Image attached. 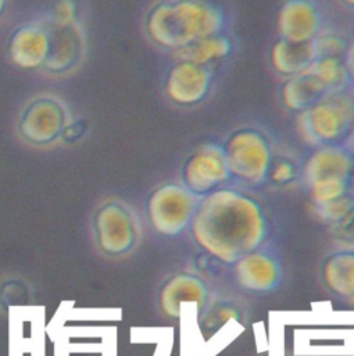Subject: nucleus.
Returning a JSON list of instances; mask_svg holds the SVG:
<instances>
[{"instance_id": "14", "label": "nucleus", "mask_w": 354, "mask_h": 356, "mask_svg": "<svg viewBox=\"0 0 354 356\" xmlns=\"http://www.w3.org/2000/svg\"><path fill=\"white\" fill-rule=\"evenodd\" d=\"M10 60L21 68H43L49 54V33L44 24L25 22L8 38Z\"/></svg>"}, {"instance_id": "19", "label": "nucleus", "mask_w": 354, "mask_h": 356, "mask_svg": "<svg viewBox=\"0 0 354 356\" xmlns=\"http://www.w3.org/2000/svg\"><path fill=\"white\" fill-rule=\"evenodd\" d=\"M232 49H233V44L230 38L222 33H217V35L196 40L174 51L172 54L176 60L189 61L203 67H210L211 64L226 58L232 53Z\"/></svg>"}, {"instance_id": "17", "label": "nucleus", "mask_w": 354, "mask_h": 356, "mask_svg": "<svg viewBox=\"0 0 354 356\" xmlns=\"http://www.w3.org/2000/svg\"><path fill=\"white\" fill-rule=\"evenodd\" d=\"M321 281L332 295L354 306V250H337L321 264Z\"/></svg>"}, {"instance_id": "15", "label": "nucleus", "mask_w": 354, "mask_h": 356, "mask_svg": "<svg viewBox=\"0 0 354 356\" xmlns=\"http://www.w3.org/2000/svg\"><path fill=\"white\" fill-rule=\"evenodd\" d=\"M233 264L236 282L247 292H271L280 282V266L278 260L268 253L254 250L240 257Z\"/></svg>"}, {"instance_id": "30", "label": "nucleus", "mask_w": 354, "mask_h": 356, "mask_svg": "<svg viewBox=\"0 0 354 356\" xmlns=\"http://www.w3.org/2000/svg\"><path fill=\"white\" fill-rule=\"evenodd\" d=\"M344 6L350 7V8H354V0H340Z\"/></svg>"}, {"instance_id": "6", "label": "nucleus", "mask_w": 354, "mask_h": 356, "mask_svg": "<svg viewBox=\"0 0 354 356\" xmlns=\"http://www.w3.org/2000/svg\"><path fill=\"white\" fill-rule=\"evenodd\" d=\"M199 200L180 182H164L150 192L146 216L157 234L176 236L189 228Z\"/></svg>"}, {"instance_id": "27", "label": "nucleus", "mask_w": 354, "mask_h": 356, "mask_svg": "<svg viewBox=\"0 0 354 356\" xmlns=\"http://www.w3.org/2000/svg\"><path fill=\"white\" fill-rule=\"evenodd\" d=\"M342 146H343V147L348 152V154L354 159V121H353L351 128H350V131H348L347 136L344 138V140H343Z\"/></svg>"}, {"instance_id": "24", "label": "nucleus", "mask_w": 354, "mask_h": 356, "mask_svg": "<svg viewBox=\"0 0 354 356\" xmlns=\"http://www.w3.org/2000/svg\"><path fill=\"white\" fill-rule=\"evenodd\" d=\"M49 21L56 25H72L78 21V7L75 0H56L51 7Z\"/></svg>"}, {"instance_id": "10", "label": "nucleus", "mask_w": 354, "mask_h": 356, "mask_svg": "<svg viewBox=\"0 0 354 356\" xmlns=\"http://www.w3.org/2000/svg\"><path fill=\"white\" fill-rule=\"evenodd\" d=\"M211 85L212 71L210 67L176 60L165 75L164 92L174 104L193 107L208 96Z\"/></svg>"}, {"instance_id": "1", "label": "nucleus", "mask_w": 354, "mask_h": 356, "mask_svg": "<svg viewBox=\"0 0 354 356\" xmlns=\"http://www.w3.org/2000/svg\"><path fill=\"white\" fill-rule=\"evenodd\" d=\"M189 228L200 249L228 264L258 250L268 232L261 204L226 186L200 197Z\"/></svg>"}, {"instance_id": "20", "label": "nucleus", "mask_w": 354, "mask_h": 356, "mask_svg": "<svg viewBox=\"0 0 354 356\" xmlns=\"http://www.w3.org/2000/svg\"><path fill=\"white\" fill-rule=\"evenodd\" d=\"M310 70L328 88L329 93L346 90L350 78L344 65V58L339 57H319L310 65Z\"/></svg>"}, {"instance_id": "23", "label": "nucleus", "mask_w": 354, "mask_h": 356, "mask_svg": "<svg viewBox=\"0 0 354 356\" xmlns=\"http://www.w3.org/2000/svg\"><path fill=\"white\" fill-rule=\"evenodd\" d=\"M300 177V170L296 161L287 156H275L267 181L276 186H286L293 184Z\"/></svg>"}, {"instance_id": "18", "label": "nucleus", "mask_w": 354, "mask_h": 356, "mask_svg": "<svg viewBox=\"0 0 354 356\" xmlns=\"http://www.w3.org/2000/svg\"><path fill=\"white\" fill-rule=\"evenodd\" d=\"M315 58L312 42L293 43L278 38L272 43L269 51L272 70L285 79L304 72Z\"/></svg>"}, {"instance_id": "16", "label": "nucleus", "mask_w": 354, "mask_h": 356, "mask_svg": "<svg viewBox=\"0 0 354 356\" xmlns=\"http://www.w3.org/2000/svg\"><path fill=\"white\" fill-rule=\"evenodd\" d=\"M328 95H330L328 88L310 70V67L304 72L286 78L279 88L282 106L296 114L308 110Z\"/></svg>"}, {"instance_id": "28", "label": "nucleus", "mask_w": 354, "mask_h": 356, "mask_svg": "<svg viewBox=\"0 0 354 356\" xmlns=\"http://www.w3.org/2000/svg\"><path fill=\"white\" fill-rule=\"evenodd\" d=\"M350 192L354 196V167H353V172H351V178H350Z\"/></svg>"}, {"instance_id": "13", "label": "nucleus", "mask_w": 354, "mask_h": 356, "mask_svg": "<svg viewBox=\"0 0 354 356\" xmlns=\"http://www.w3.org/2000/svg\"><path fill=\"white\" fill-rule=\"evenodd\" d=\"M157 299L164 316L178 318L180 316V305L186 302L196 303L197 310L203 312L208 300V286L194 274L179 273L162 282Z\"/></svg>"}, {"instance_id": "7", "label": "nucleus", "mask_w": 354, "mask_h": 356, "mask_svg": "<svg viewBox=\"0 0 354 356\" xmlns=\"http://www.w3.org/2000/svg\"><path fill=\"white\" fill-rule=\"evenodd\" d=\"M97 248L107 256L128 253L136 243L137 225L130 209L118 200L103 203L93 214Z\"/></svg>"}, {"instance_id": "12", "label": "nucleus", "mask_w": 354, "mask_h": 356, "mask_svg": "<svg viewBox=\"0 0 354 356\" xmlns=\"http://www.w3.org/2000/svg\"><path fill=\"white\" fill-rule=\"evenodd\" d=\"M49 33V54L43 70L51 74H64L71 71L82 58L85 40L78 24L56 25L50 21L46 24Z\"/></svg>"}, {"instance_id": "22", "label": "nucleus", "mask_w": 354, "mask_h": 356, "mask_svg": "<svg viewBox=\"0 0 354 356\" xmlns=\"http://www.w3.org/2000/svg\"><path fill=\"white\" fill-rule=\"evenodd\" d=\"M348 42L332 31H321L312 40L315 57H339L344 58Z\"/></svg>"}, {"instance_id": "21", "label": "nucleus", "mask_w": 354, "mask_h": 356, "mask_svg": "<svg viewBox=\"0 0 354 356\" xmlns=\"http://www.w3.org/2000/svg\"><path fill=\"white\" fill-rule=\"evenodd\" d=\"M314 206L317 214L337 229H347L354 225V196L351 192L336 200Z\"/></svg>"}, {"instance_id": "11", "label": "nucleus", "mask_w": 354, "mask_h": 356, "mask_svg": "<svg viewBox=\"0 0 354 356\" xmlns=\"http://www.w3.org/2000/svg\"><path fill=\"white\" fill-rule=\"evenodd\" d=\"M276 29L280 39L312 42L322 31L321 11L312 0H285L278 11Z\"/></svg>"}, {"instance_id": "3", "label": "nucleus", "mask_w": 354, "mask_h": 356, "mask_svg": "<svg viewBox=\"0 0 354 356\" xmlns=\"http://www.w3.org/2000/svg\"><path fill=\"white\" fill-rule=\"evenodd\" d=\"M353 167L354 159L342 145L315 147L300 171L312 203H328L348 193Z\"/></svg>"}, {"instance_id": "8", "label": "nucleus", "mask_w": 354, "mask_h": 356, "mask_svg": "<svg viewBox=\"0 0 354 356\" xmlns=\"http://www.w3.org/2000/svg\"><path fill=\"white\" fill-rule=\"evenodd\" d=\"M221 145L203 143L182 163L180 184L197 197L221 189L230 179Z\"/></svg>"}, {"instance_id": "2", "label": "nucleus", "mask_w": 354, "mask_h": 356, "mask_svg": "<svg viewBox=\"0 0 354 356\" xmlns=\"http://www.w3.org/2000/svg\"><path fill=\"white\" fill-rule=\"evenodd\" d=\"M224 25V11L210 0H160L144 17L149 39L172 53L221 33Z\"/></svg>"}, {"instance_id": "9", "label": "nucleus", "mask_w": 354, "mask_h": 356, "mask_svg": "<svg viewBox=\"0 0 354 356\" xmlns=\"http://www.w3.org/2000/svg\"><path fill=\"white\" fill-rule=\"evenodd\" d=\"M68 122L65 106L53 96H39L31 100L18 118L19 136L35 146H47L61 136Z\"/></svg>"}, {"instance_id": "26", "label": "nucleus", "mask_w": 354, "mask_h": 356, "mask_svg": "<svg viewBox=\"0 0 354 356\" xmlns=\"http://www.w3.org/2000/svg\"><path fill=\"white\" fill-rule=\"evenodd\" d=\"M344 65L350 81L354 82V39L350 40L347 44V50L344 54Z\"/></svg>"}, {"instance_id": "4", "label": "nucleus", "mask_w": 354, "mask_h": 356, "mask_svg": "<svg viewBox=\"0 0 354 356\" xmlns=\"http://www.w3.org/2000/svg\"><path fill=\"white\" fill-rule=\"evenodd\" d=\"M230 177L248 186L262 185L275 157L268 135L255 127L232 131L221 145Z\"/></svg>"}, {"instance_id": "5", "label": "nucleus", "mask_w": 354, "mask_h": 356, "mask_svg": "<svg viewBox=\"0 0 354 356\" xmlns=\"http://www.w3.org/2000/svg\"><path fill=\"white\" fill-rule=\"evenodd\" d=\"M354 121V99L344 90L330 93L308 110L297 114V131L314 147L339 145Z\"/></svg>"}, {"instance_id": "29", "label": "nucleus", "mask_w": 354, "mask_h": 356, "mask_svg": "<svg viewBox=\"0 0 354 356\" xmlns=\"http://www.w3.org/2000/svg\"><path fill=\"white\" fill-rule=\"evenodd\" d=\"M6 6H7V0H0V17L3 15V13L6 10Z\"/></svg>"}, {"instance_id": "25", "label": "nucleus", "mask_w": 354, "mask_h": 356, "mask_svg": "<svg viewBox=\"0 0 354 356\" xmlns=\"http://www.w3.org/2000/svg\"><path fill=\"white\" fill-rule=\"evenodd\" d=\"M89 129V122L86 118H76L65 124L62 132H61V139L64 143H76L81 140Z\"/></svg>"}]
</instances>
